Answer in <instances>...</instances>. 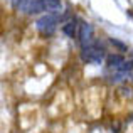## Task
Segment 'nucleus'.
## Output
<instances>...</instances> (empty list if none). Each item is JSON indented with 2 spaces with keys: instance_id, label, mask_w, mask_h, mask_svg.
<instances>
[{
  "instance_id": "obj_8",
  "label": "nucleus",
  "mask_w": 133,
  "mask_h": 133,
  "mask_svg": "<svg viewBox=\"0 0 133 133\" xmlns=\"http://www.w3.org/2000/svg\"><path fill=\"white\" fill-rule=\"evenodd\" d=\"M110 42L113 44V45H116L120 51H127V45H125L123 42H120V41H116V39H110Z\"/></svg>"
},
{
  "instance_id": "obj_2",
  "label": "nucleus",
  "mask_w": 133,
  "mask_h": 133,
  "mask_svg": "<svg viewBox=\"0 0 133 133\" xmlns=\"http://www.w3.org/2000/svg\"><path fill=\"white\" fill-rule=\"evenodd\" d=\"M81 59L89 64H99L101 61L104 59V49L101 45L96 44H91L88 47H83L81 51Z\"/></svg>"
},
{
  "instance_id": "obj_9",
  "label": "nucleus",
  "mask_w": 133,
  "mask_h": 133,
  "mask_svg": "<svg viewBox=\"0 0 133 133\" xmlns=\"http://www.w3.org/2000/svg\"><path fill=\"white\" fill-rule=\"evenodd\" d=\"M131 79H133V78H131Z\"/></svg>"
},
{
  "instance_id": "obj_5",
  "label": "nucleus",
  "mask_w": 133,
  "mask_h": 133,
  "mask_svg": "<svg viewBox=\"0 0 133 133\" xmlns=\"http://www.w3.org/2000/svg\"><path fill=\"white\" fill-rule=\"evenodd\" d=\"M123 62H125V57H123V56H120V54H110L106 57V66L110 69H116V71H118V69L121 68Z\"/></svg>"
},
{
  "instance_id": "obj_6",
  "label": "nucleus",
  "mask_w": 133,
  "mask_h": 133,
  "mask_svg": "<svg viewBox=\"0 0 133 133\" xmlns=\"http://www.w3.org/2000/svg\"><path fill=\"white\" fill-rule=\"evenodd\" d=\"M62 32H64L68 37H74L76 34L79 32V30H78V20H76V19H69L68 22L62 25Z\"/></svg>"
},
{
  "instance_id": "obj_4",
  "label": "nucleus",
  "mask_w": 133,
  "mask_h": 133,
  "mask_svg": "<svg viewBox=\"0 0 133 133\" xmlns=\"http://www.w3.org/2000/svg\"><path fill=\"white\" fill-rule=\"evenodd\" d=\"M42 12H57L61 9V0H39Z\"/></svg>"
},
{
  "instance_id": "obj_7",
  "label": "nucleus",
  "mask_w": 133,
  "mask_h": 133,
  "mask_svg": "<svg viewBox=\"0 0 133 133\" xmlns=\"http://www.w3.org/2000/svg\"><path fill=\"white\" fill-rule=\"evenodd\" d=\"M30 2H32V0H12V7L15 10H20V12H27Z\"/></svg>"
},
{
  "instance_id": "obj_3",
  "label": "nucleus",
  "mask_w": 133,
  "mask_h": 133,
  "mask_svg": "<svg viewBox=\"0 0 133 133\" xmlns=\"http://www.w3.org/2000/svg\"><path fill=\"white\" fill-rule=\"evenodd\" d=\"M79 44H81V47H88V45L93 44V27H91V24L88 22H83L81 25H79Z\"/></svg>"
},
{
  "instance_id": "obj_1",
  "label": "nucleus",
  "mask_w": 133,
  "mask_h": 133,
  "mask_svg": "<svg viewBox=\"0 0 133 133\" xmlns=\"http://www.w3.org/2000/svg\"><path fill=\"white\" fill-rule=\"evenodd\" d=\"M57 22H59L57 12H54V14H45V15H42L36 22V27H37V30H39L42 36H51V34H54L56 27H57Z\"/></svg>"
}]
</instances>
